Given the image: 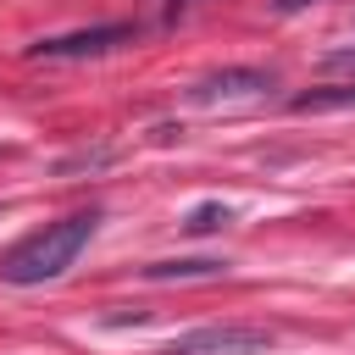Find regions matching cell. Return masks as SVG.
Here are the masks:
<instances>
[{
    "label": "cell",
    "mask_w": 355,
    "mask_h": 355,
    "mask_svg": "<svg viewBox=\"0 0 355 355\" xmlns=\"http://www.w3.org/2000/svg\"><path fill=\"white\" fill-rule=\"evenodd\" d=\"M227 222H233V211H227L222 200H205V205H194V211L183 216L189 233H216V227H227Z\"/></svg>",
    "instance_id": "cell-7"
},
{
    "label": "cell",
    "mask_w": 355,
    "mask_h": 355,
    "mask_svg": "<svg viewBox=\"0 0 355 355\" xmlns=\"http://www.w3.org/2000/svg\"><path fill=\"white\" fill-rule=\"evenodd\" d=\"M189 6H194V0H166V11H161V17H166V22H178V17L189 11Z\"/></svg>",
    "instance_id": "cell-9"
},
{
    "label": "cell",
    "mask_w": 355,
    "mask_h": 355,
    "mask_svg": "<svg viewBox=\"0 0 355 355\" xmlns=\"http://www.w3.org/2000/svg\"><path fill=\"white\" fill-rule=\"evenodd\" d=\"M277 17H294V11H305V6H316V0H266Z\"/></svg>",
    "instance_id": "cell-8"
},
{
    "label": "cell",
    "mask_w": 355,
    "mask_h": 355,
    "mask_svg": "<svg viewBox=\"0 0 355 355\" xmlns=\"http://www.w3.org/2000/svg\"><path fill=\"white\" fill-rule=\"evenodd\" d=\"M294 116H322V111H355V83H327V89H305L288 100Z\"/></svg>",
    "instance_id": "cell-5"
},
{
    "label": "cell",
    "mask_w": 355,
    "mask_h": 355,
    "mask_svg": "<svg viewBox=\"0 0 355 355\" xmlns=\"http://www.w3.org/2000/svg\"><path fill=\"white\" fill-rule=\"evenodd\" d=\"M272 344H277L272 327H255V322H211V327L178 333L161 355H261Z\"/></svg>",
    "instance_id": "cell-3"
},
{
    "label": "cell",
    "mask_w": 355,
    "mask_h": 355,
    "mask_svg": "<svg viewBox=\"0 0 355 355\" xmlns=\"http://www.w3.org/2000/svg\"><path fill=\"white\" fill-rule=\"evenodd\" d=\"M266 89H277V72L272 67H222V72H205L189 83V100L194 105H233V100H261Z\"/></svg>",
    "instance_id": "cell-4"
},
{
    "label": "cell",
    "mask_w": 355,
    "mask_h": 355,
    "mask_svg": "<svg viewBox=\"0 0 355 355\" xmlns=\"http://www.w3.org/2000/svg\"><path fill=\"white\" fill-rule=\"evenodd\" d=\"M100 233V211L89 205V211H72V216H61V222H44L39 233H28L22 244H11L6 255H0V283H11V288H33V283H55L78 255H83V244Z\"/></svg>",
    "instance_id": "cell-1"
},
{
    "label": "cell",
    "mask_w": 355,
    "mask_h": 355,
    "mask_svg": "<svg viewBox=\"0 0 355 355\" xmlns=\"http://www.w3.org/2000/svg\"><path fill=\"white\" fill-rule=\"evenodd\" d=\"M139 39V22H94V28H72V33H50L33 39L28 55L33 61H89V55H111L122 44Z\"/></svg>",
    "instance_id": "cell-2"
},
{
    "label": "cell",
    "mask_w": 355,
    "mask_h": 355,
    "mask_svg": "<svg viewBox=\"0 0 355 355\" xmlns=\"http://www.w3.org/2000/svg\"><path fill=\"white\" fill-rule=\"evenodd\" d=\"M227 272V261H216V255H194V261H150L144 266V277H155V283H178V277H222Z\"/></svg>",
    "instance_id": "cell-6"
}]
</instances>
